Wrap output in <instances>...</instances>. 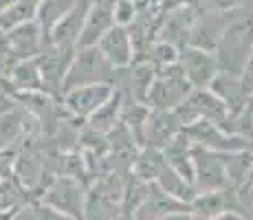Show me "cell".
Wrapping results in <instances>:
<instances>
[{"instance_id":"1","label":"cell","mask_w":253,"mask_h":220,"mask_svg":"<svg viewBox=\"0 0 253 220\" xmlns=\"http://www.w3.org/2000/svg\"><path fill=\"white\" fill-rule=\"evenodd\" d=\"M253 51V18H242L231 22L222 31L220 40L216 44V64L222 68L220 73L227 75H242L245 64Z\"/></svg>"},{"instance_id":"2","label":"cell","mask_w":253,"mask_h":220,"mask_svg":"<svg viewBox=\"0 0 253 220\" xmlns=\"http://www.w3.org/2000/svg\"><path fill=\"white\" fill-rule=\"evenodd\" d=\"M189 86L185 80L183 71L178 64L163 66L159 75H154L152 86L148 90V101H152L154 108L159 110H169L176 108L178 104L189 95Z\"/></svg>"},{"instance_id":"3","label":"cell","mask_w":253,"mask_h":220,"mask_svg":"<svg viewBox=\"0 0 253 220\" xmlns=\"http://www.w3.org/2000/svg\"><path fill=\"white\" fill-rule=\"evenodd\" d=\"M181 71L192 88H205L216 77L218 64H216V57L209 55V51L189 46L185 48L181 55Z\"/></svg>"},{"instance_id":"4","label":"cell","mask_w":253,"mask_h":220,"mask_svg":"<svg viewBox=\"0 0 253 220\" xmlns=\"http://www.w3.org/2000/svg\"><path fill=\"white\" fill-rule=\"evenodd\" d=\"M99 46H101V55L115 68H126L132 62V38L121 24H115V27H110L106 31Z\"/></svg>"},{"instance_id":"5","label":"cell","mask_w":253,"mask_h":220,"mask_svg":"<svg viewBox=\"0 0 253 220\" xmlns=\"http://www.w3.org/2000/svg\"><path fill=\"white\" fill-rule=\"evenodd\" d=\"M220 13H216V16H207L203 18L201 24H198L196 29H192V36H189V44L196 48H203V51H211V48H216L218 40H220L222 31H225L229 24L225 20H220Z\"/></svg>"},{"instance_id":"6","label":"cell","mask_w":253,"mask_h":220,"mask_svg":"<svg viewBox=\"0 0 253 220\" xmlns=\"http://www.w3.org/2000/svg\"><path fill=\"white\" fill-rule=\"evenodd\" d=\"M192 29H194V13L185 11L183 7L174 9V16L168 18L165 22V29H163V36H165V42L169 40L172 46H185L189 42V36H192Z\"/></svg>"},{"instance_id":"7","label":"cell","mask_w":253,"mask_h":220,"mask_svg":"<svg viewBox=\"0 0 253 220\" xmlns=\"http://www.w3.org/2000/svg\"><path fill=\"white\" fill-rule=\"evenodd\" d=\"M211 92L227 106V108H238L245 99V90H242V84L238 77L227 75V73H220L211 80Z\"/></svg>"},{"instance_id":"8","label":"cell","mask_w":253,"mask_h":220,"mask_svg":"<svg viewBox=\"0 0 253 220\" xmlns=\"http://www.w3.org/2000/svg\"><path fill=\"white\" fill-rule=\"evenodd\" d=\"M113 9L110 7H97L95 11L90 13L88 20V29H86V42H95L101 33H106L110 27H113Z\"/></svg>"},{"instance_id":"9","label":"cell","mask_w":253,"mask_h":220,"mask_svg":"<svg viewBox=\"0 0 253 220\" xmlns=\"http://www.w3.org/2000/svg\"><path fill=\"white\" fill-rule=\"evenodd\" d=\"M152 80H154V68L150 64H141L132 71V88H134L137 99L141 101L148 99V90L152 86Z\"/></svg>"},{"instance_id":"10","label":"cell","mask_w":253,"mask_h":220,"mask_svg":"<svg viewBox=\"0 0 253 220\" xmlns=\"http://www.w3.org/2000/svg\"><path fill=\"white\" fill-rule=\"evenodd\" d=\"M152 60L159 62L161 66H172L178 62V53H176V46H172L169 42H161L152 48Z\"/></svg>"},{"instance_id":"11","label":"cell","mask_w":253,"mask_h":220,"mask_svg":"<svg viewBox=\"0 0 253 220\" xmlns=\"http://www.w3.org/2000/svg\"><path fill=\"white\" fill-rule=\"evenodd\" d=\"M113 13H115V20L119 22L121 27H124L126 22L132 20V16H134V7H132V2H130V0H117Z\"/></svg>"},{"instance_id":"12","label":"cell","mask_w":253,"mask_h":220,"mask_svg":"<svg viewBox=\"0 0 253 220\" xmlns=\"http://www.w3.org/2000/svg\"><path fill=\"white\" fill-rule=\"evenodd\" d=\"M240 84H242V90H245V95H253V51H251L249 60H247V64H245Z\"/></svg>"},{"instance_id":"13","label":"cell","mask_w":253,"mask_h":220,"mask_svg":"<svg viewBox=\"0 0 253 220\" xmlns=\"http://www.w3.org/2000/svg\"><path fill=\"white\" fill-rule=\"evenodd\" d=\"M183 2H189V0H165L163 7H165V9H178Z\"/></svg>"}]
</instances>
